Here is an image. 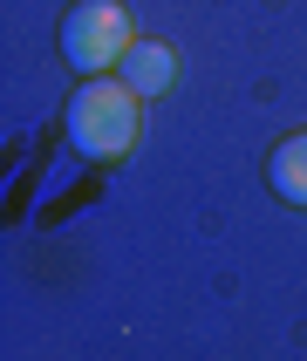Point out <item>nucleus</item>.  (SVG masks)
Returning a JSON list of instances; mask_svg holds the SVG:
<instances>
[{"instance_id": "obj_2", "label": "nucleus", "mask_w": 307, "mask_h": 361, "mask_svg": "<svg viewBox=\"0 0 307 361\" xmlns=\"http://www.w3.org/2000/svg\"><path fill=\"white\" fill-rule=\"evenodd\" d=\"M130 48H137V35H130V7H123V0H76V7L61 14V61H68L82 82L89 75H116Z\"/></svg>"}, {"instance_id": "obj_1", "label": "nucleus", "mask_w": 307, "mask_h": 361, "mask_svg": "<svg viewBox=\"0 0 307 361\" xmlns=\"http://www.w3.org/2000/svg\"><path fill=\"white\" fill-rule=\"evenodd\" d=\"M137 89L123 75H89L68 96V109H61V123H68V143H76L89 164H116L130 157V143H137Z\"/></svg>"}, {"instance_id": "obj_4", "label": "nucleus", "mask_w": 307, "mask_h": 361, "mask_svg": "<svg viewBox=\"0 0 307 361\" xmlns=\"http://www.w3.org/2000/svg\"><path fill=\"white\" fill-rule=\"evenodd\" d=\"M266 184H273V198H287V204H301V212H307V130H294V137L273 143Z\"/></svg>"}, {"instance_id": "obj_3", "label": "nucleus", "mask_w": 307, "mask_h": 361, "mask_svg": "<svg viewBox=\"0 0 307 361\" xmlns=\"http://www.w3.org/2000/svg\"><path fill=\"white\" fill-rule=\"evenodd\" d=\"M137 96H164L171 89V75H178V48L171 41H137L130 55H123V68H116Z\"/></svg>"}]
</instances>
